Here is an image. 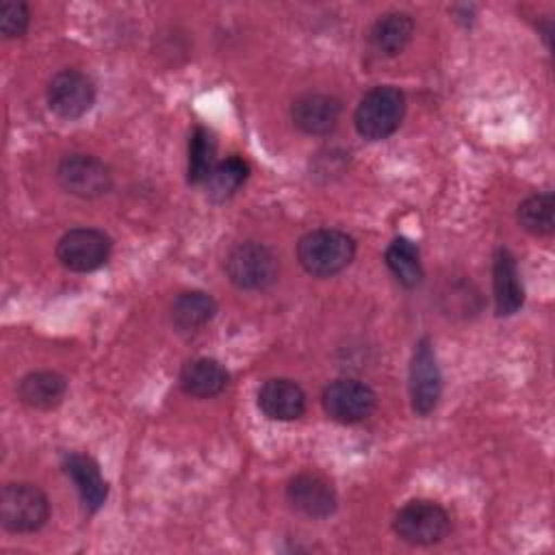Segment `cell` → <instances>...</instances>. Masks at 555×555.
<instances>
[{
	"mask_svg": "<svg viewBox=\"0 0 555 555\" xmlns=\"http://www.w3.org/2000/svg\"><path fill=\"white\" fill-rule=\"evenodd\" d=\"M217 312L215 299L204 291L180 293L171 304V323L180 332H197L212 321Z\"/></svg>",
	"mask_w": 555,
	"mask_h": 555,
	"instance_id": "19",
	"label": "cell"
},
{
	"mask_svg": "<svg viewBox=\"0 0 555 555\" xmlns=\"http://www.w3.org/2000/svg\"><path fill=\"white\" fill-rule=\"evenodd\" d=\"M228 371L212 358H195L180 371V388L197 399H210L228 386Z\"/></svg>",
	"mask_w": 555,
	"mask_h": 555,
	"instance_id": "18",
	"label": "cell"
},
{
	"mask_svg": "<svg viewBox=\"0 0 555 555\" xmlns=\"http://www.w3.org/2000/svg\"><path fill=\"white\" fill-rule=\"evenodd\" d=\"M386 267L390 269V273L395 275V280L405 286V288H414L421 284L423 280V264H421V254L418 247L405 238L399 236L395 238L384 254Z\"/></svg>",
	"mask_w": 555,
	"mask_h": 555,
	"instance_id": "20",
	"label": "cell"
},
{
	"mask_svg": "<svg viewBox=\"0 0 555 555\" xmlns=\"http://www.w3.org/2000/svg\"><path fill=\"white\" fill-rule=\"evenodd\" d=\"M278 269L275 254L258 241L238 243L225 256V273L241 291L269 288L278 280Z\"/></svg>",
	"mask_w": 555,
	"mask_h": 555,
	"instance_id": "4",
	"label": "cell"
},
{
	"mask_svg": "<svg viewBox=\"0 0 555 555\" xmlns=\"http://www.w3.org/2000/svg\"><path fill=\"white\" fill-rule=\"evenodd\" d=\"M288 503L308 518H327L336 509V492L321 475L299 473L286 486Z\"/></svg>",
	"mask_w": 555,
	"mask_h": 555,
	"instance_id": "11",
	"label": "cell"
},
{
	"mask_svg": "<svg viewBox=\"0 0 555 555\" xmlns=\"http://www.w3.org/2000/svg\"><path fill=\"white\" fill-rule=\"evenodd\" d=\"M377 397L373 388L360 379H336L323 390L325 414L343 425H353L375 412Z\"/></svg>",
	"mask_w": 555,
	"mask_h": 555,
	"instance_id": "7",
	"label": "cell"
},
{
	"mask_svg": "<svg viewBox=\"0 0 555 555\" xmlns=\"http://www.w3.org/2000/svg\"><path fill=\"white\" fill-rule=\"evenodd\" d=\"M59 184L82 199L100 197L111 189V169L91 154H69L56 167Z\"/></svg>",
	"mask_w": 555,
	"mask_h": 555,
	"instance_id": "9",
	"label": "cell"
},
{
	"mask_svg": "<svg viewBox=\"0 0 555 555\" xmlns=\"http://www.w3.org/2000/svg\"><path fill=\"white\" fill-rule=\"evenodd\" d=\"M30 13L28 7L20 0H4L0 4V30L7 39H17L24 37L28 30Z\"/></svg>",
	"mask_w": 555,
	"mask_h": 555,
	"instance_id": "24",
	"label": "cell"
},
{
	"mask_svg": "<svg viewBox=\"0 0 555 555\" xmlns=\"http://www.w3.org/2000/svg\"><path fill=\"white\" fill-rule=\"evenodd\" d=\"M111 254V238L95 228H74L56 243L59 262L76 273L100 269Z\"/></svg>",
	"mask_w": 555,
	"mask_h": 555,
	"instance_id": "6",
	"label": "cell"
},
{
	"mask_svg": "<svg viewBox=\"0 0 555 555\" xmlns=\"http://www.w3.org/2000/svg\"><path fill=\"white\" fill-rule=\"evenodd\" d=\"M395 533L414 546H429L440 542L449 529H451V518L447 509L434 501H410L405 503L395 520H392Z\"/></svg>",
	"mask_w": 555,
	"mask_h": 555,
	"instance_id": "5",
	"label": "cell"
},
{
	"mask_svg": "<svg viewBox=\"0 0 555 555\" xmlns=\"http://www.w3.org/2000/svg\"><path fill=\"white\" fill-rule=\"evenodd\" d=\"M356 256V241L340 230L319 228L304 234L297 243V260L314 278L340 273Z\"/></svg>",
	"mask_w": 555,
	"mask_h": 555,
	"instance_id": "1",
	"label": "cell"
},
{
	"mask_svg": "<svg viewBox=\"0 0 555 555\" xmlns=\"http://www.w3.org/2000/svg\"><path fill=\"white\" fill-rule=\"evenodd\" d=\"M492 288H494V306L499 317L514 314L525 301V291H522L516 258L505 247H499L494 251Z\"/></svg>",
	"mask_w": 555,
	"mask_h": 555,
	"instance_id": "14",
	"label": "cell"
},
{
	"mask_svg": "<svg viewBox=\"0 0 555 555\" xmlns=\"http://www.w3.org/2000/svg\"><path fill=\"white\" fill-rule=\"evenodd\" d=\"M405 95L392 85H379L366 91L353 113L356 130L362 139L382 141L388 139L403 119Z\"/></svg>",
	"mask_w": 555,
	"mask_h": 555,
	"instance_id": "2",
	"label": "cell"
},
{
	"mask_svg": "<svg viewBox=\"0 0 555 555\" xmlns=\"http://www.w3.org/2000/svg\"><path fill=\"white\" fill-rule=\"evenodd\" d=\"M95 102V85L80 69H63L48 85V106L61 119L82 117Z\"/></svg>",
	"mask_w": 555,
	"mask_h": 555,
	"instance_id": "10",
	"label": "cell"
},
{
	"mask_svg": "<svg viewBox=\"0 0 555 555\" xmlns=\"http://www.w3.org/2000/svg\"><path fill=\"white\" fill-rule=\"evenodd\" d=\"M67 392V382L56 371H33L17 384V397L33 410L56 408Z\"/></svg>",
	"mask_w": 555,
	"mask_h": 555,
	"instance_id": "16",
	"label": "cell"
},
{
	"mask_svg": "<svg viewBox=\"0 0 555 555\" xmlns=\"http://www.w3.org/2000/svg\"><path fill=\"white\" fill-rule=\"evenodd\" d=\"M63 468L76 483V490L80 494V501L89 514L98 512L106 496H108V486L100 473V466L82 453H67L63 457Z\"/></svg>",
	"mask_w": 555,
	"mask_h": 555,
	"instance_id": "15",
	"label": "cell"
},
{
	"mask_svg": "<svg viewBox=\"0 0 555 555\" xmlns=\"http://www.w3.org/2000/svg\"><path fill=\"white\" fill-rule=\"evenodd\" d=\"M215 150H217V145H215L210 130H206L204 126H197L189 141L186 180L191 184L206 182V178L210 176V171L215 167Z\"/></svg>",
	"mask_w": 555,
	"mask_h": 555,
	"instance_id": "23",
	"label": "cell"
},
{
	"mask_svg": "<svg viewBox=\"0 0 555 555\" xmlns=\"http://www.w3.org/2000/svg\"><path fill=\"white\" fill-rule=\"evenodd\" d=\"M50 503L41 488L28 481H11L0 494V520L7 531L33 533L46 525Z\"/></svg>",
	"mask_w": 555,
	"mask_h": 555,
	"instance_id": "3",
	"label": "cell"
},
{
	"mask_svg": "<svg viewBox=\"0 0 555 555\" xmlns=\"http://www.w3.org/2000/svg\"><path fill=\"white\" fill-rule=\"evenodd\" d=\"M414 35V22L408 13L392 11L382 15L369 30L371 50L379 56H397Z\"/></svg>",
	"mask_w": 555,
	"mask_h": 555,
	"instance_id": "17",
	"label": "cell"
},
{
	"mask_svg": "<svg viewBox=\"0 0 555 555\" xmlns=\"http://www.w3.org/2000/svg\"><path fill=\"white\" fill-rule=\"evenodd\" d=\"M249 176V165L241 156H228L225 160L217 163L206 178V191L208 197L215 202H225L232 197L238 186L247 180Z\"/></svg>",
	"mask_w": 555,
	"mask_h": 555,
	"instance_id": "21",
	"label": "cell"
},
{
	"mask_svg": "<svg viewBox=\"0 0 555 555\" xmlns=\"http://www.w3.org/2000/svg\"><path fill=\"white\" fill-rule=\"evenodd\" d=\"M258 408L271 421H295L306 412V392L293 379L273 377L260 386Z\"/></svg>",
	"mask_w": 555,
	"mask_h": 555,
	"instance_id": "13",
	"label": "cell"
},
{
	"mask_svg": "<svg viewBox=\"0 0 555 555\" xmlns=\"http://www.w3.org/2000/svg\"><path fill=\"white\" fill-rule=\"evenodd\" d=\"M340 100L330 93H306L293 102V124L306 134H327L340 119Z\"/></svg>",
	"mask_w": 555,
	"mask_h": 555,
	"instance_id": "12",
	"label": "cell"
},
{
	"mask_svg": "<svg viewBox=\"0 0 555 555\" xmlns=\"http://www.w3.org/2000/svg\"><path fill=\"white\" fill-rule=\"evenodd\" d=\"M442 392V375L436 362L429 338H421L414 347L410 362V401L418 416H427L436 410Z\"/></svg>",
	"mask_w": 555,
	"mask_h": 555,
	"instance_id": "8",
	"label": "cell"
},
{
	"mask_svg": "<svg viewBox=\"0 0 555 555\" xmlns=\"http://www.w3.org/2000/svg\"><path fill=\"white\" fill-rule=\"evenodd\" d=\"M553 210L555 197L551 191L533 193L518 204V223L522 230L535 236H546L553 232Z\"/></svg>",
	"mask_w": 555,
	"mask_h": 555,
	"instance_id": "22",
	"label": "cell"
}]
</instances>
